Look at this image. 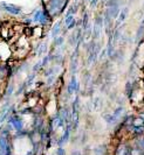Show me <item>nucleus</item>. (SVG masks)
Wrapping results in <instances>:
<instances>
[{
	"label": "nucleus",
	"mask_w": 144,
	"mask_h": 155,
	"mask_svg": "<svg viewBox=\"0 0 144 155\" xmlns=\"http://www.w3.org/2000/svg\"><path fill=\"white\" fill-rule=\"evenodd\" d=\"M2 7L5 8L6 11H7L8 13H11V14H19L20 13V8L18 7V6H14V5H7V4H2Z\"/></svg>",
	"instance_id": "nucleus-1"
},
{
	"label": "nucleus",
	"mask_w": 144,
	"mask_h": 155,
	"mask_svg": "<svg viewBox=\"0 0 144 155\" xmlns=\"http://www.w3.org/2000/svg\"><path fill=\"white\" fill-rule=\"evenodd\" d=\"M59 31H60V23H56V26L53 28V31H52V33H53V35H54V36H56Z\"/></svg>",
	"instance_id": "nucleus-2"
}]
</instances>
